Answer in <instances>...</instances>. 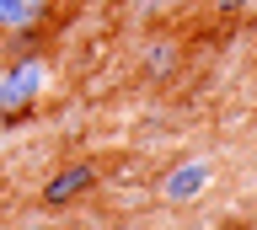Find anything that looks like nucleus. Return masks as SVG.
Wrapping results in <instances>:
<instances>
[{
    "mask_svg": "<svg viewBox=\"0 0 257 230\" xmlns=\"http://www.w3.org/2000/svg\"><path fill=\"white\" fill-rule=\"evenodd\" d=\"M43 86H48V59L43 54H11L6 70H0V91L11 102V118H6V123L27 118V107L43 97Z\"/></svg>",
    "mask_w": 257,
    "mask_h": 230,
    "instance_id": "nucleus-1",
    "label": "nucleus"
},
{
    "mask_svg": "<svg viewBox=\"0 0 257 230\" xmlns=\"http://www.w3.org/2000/svg\"><path fill=\"white\" fill-rule=\"evenodd\" d=\"M209 187V161H182L172 171V177L161 182V193H166V203H193V198Z\"/></svg>",
    "mask_w": 257,
    "mask_h": 230,
    "instance_id": "nucleus-2",
    "label": "nucleus"
},
{
    "mask_svg": "<svg viewBox=\"0 0 257 230\" xmlns=\"http://www.w3.org/2000/svg\"><path fill=\"white\" fill-rule=\"evenodd\" d=\"M91 182H96L91 166H64V171H54V177L43 182V203H70V198H80Z\"/></svg>",
    "mask_w": 257,
    "mask_h": 230,
    "instance_id": "nucleus-3",
    "label": "nucleus"
},
{
    "mask_svg": "<svg viewBox=\"0 0 257 230\" xmlns=\"http://www.w3.org/2000/svg\"><path fill=\"white\" fill-rule=\"evenodd\" d=\"M246 6H252V0H214V11H220V17H236V11H246Z\"/></svg>",
    "mask_w": 257,
    "mask_h": 230,
    "instance_id": "nucleus-6",
    "label": "nucleus"
},
{
    "mask_svg": "<svg viewBox=\"0 0 257 230\" xmlns=\"http://www.w3.org/2000/svg\"><path fill=\"white\" fill-rule=\"evenodd\" d=\"M48 11V6H43ZM38 6H27V0H0V33H16V27H32V22L43 17Z\"/></svg>",
    "mask_w": 257,
    "mask_h": 230,
    "instance_id": "nucleus-4",
    "label": "nucleus"
},
{
    "mask_svg": "<svg viewBox=\"0 0 257 230\" xmlns=\"http://www.w3.org/2000/svg\"><path fill=\"white\" fill-rule=\"evenodd\" d=\"M172 65H177V43H150V49H145V70H150V75H172Z\"/></svg>",
    "mask_w": 257,
    "mask_h": 230,
    "instance_id": "nucleus-5",
    "label": "nucleus"
},
{
    "mask_svg": "<svg viewBox=\"0 0 257 230\" xmlns=\"http://www.w3.org/2000/svg\"><path fill=\"white\" fill-rule=\"evenodd\" d=\"M27 6H38V11H43V6H48V0H27Z\"/></svg>",
    "mask_w": 257,
    "mask_h": 230,
    "instance_id": "nucleus-8",
    "label": "nucleus"
},
{
    "mask_svg": "<svg viewBox=\"0 0 257 230\" xmlns=\"http://www.w3.org/2000/svg\"><path fill=\"white\" fill-rule=\"evenodd\" d=\"M6 118H11V102H6V91H0V123H6Z\"/></svg>",
    "mask_w": 257,
    "mask_h": 230,
    "instance_id": "nucleus-7",
    "label": "nucleus"
}]
</instances>
